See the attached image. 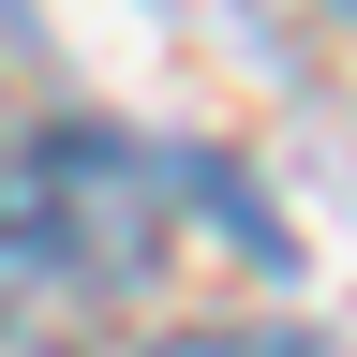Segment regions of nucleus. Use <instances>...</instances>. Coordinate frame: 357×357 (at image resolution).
Instances as JSON below:
<instances>
[{
	"instance_id": "1",
	"label": "nucleus",
	"mask_w": 357,
	"mask_h": 357,
	"mask_svg": "<svg viewBox=\"0 0 357 357\" xmlns=\"http://www.w3.org/2000/svg\"><path fill=\"white\" fill-rule=\"evenodd\" d=\"M75 253V149H0V298L15 283H60Z\"/></svg>"
},
{
	"instance_id": "2",
	"label": "nucleus",
	"mask_w": 357,
	"mask_h": 357,
	"mask_svg": "<svg viewBox=\"0 0 357 357\" xmlns=\"http://www.w3.org/2000/svg\"><path fill=\"white\" fill-rule=\"evenodd\" d=\"M164 357H312V342H283V328H178Z\"/></svg>"
},
{
	"instance_id": "3",
	"label": "nucleus",
	"mask_w": 357,
	"mask_h": 357,
	"mask_svg": "<svg viewBox=\"0 0 357 357\" xmlns=\"http://www.w3.org/2000/svg\"><path fill=\"white\" fill-rule=\"evenodd\" d=\"M0 357H45V342H0Z\"/></svg>"
}]
</instances>
